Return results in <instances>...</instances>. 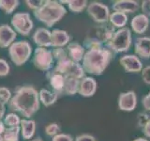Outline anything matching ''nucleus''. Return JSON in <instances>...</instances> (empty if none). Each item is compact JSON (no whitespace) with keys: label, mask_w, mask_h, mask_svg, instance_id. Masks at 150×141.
Instances as JSON below:
<instances>
[{"label":"nucleus","mask_w":150,"mask_h":141,"mask_svg":"<svg viewBox=\"0 0 150 141\" xmlns=\"http://www.w3.org/2000/svg\"><path fill=\"white\" fill-rule=\"evenodd\" d=\"M39 92L32 86H20L14 90V95L8 103V107L12 112H18L30 120V118L40 109Z\"/></svg>","instance_id":"f257e3e1"},{"label":"nucleus","mask_w":150,"mask_h":141,"mask_svg":"<svg viewBox=\"0 0 150 141\" xmlns=\"http://www.w3.org/2000/svg\"><path fill=\"white\" fill-rule=\"evenodd\" d=\"M112 52L106 47L102 49H91L86 51L83 58L82 67L84 73L92 75H101L112 58Z\"/></svg>","instance_id":"f03ea898"},{"label":"nucleus","mask_w":150,"mask_h":141,"mask_svg":"<svg viewBox=\"0 0 150 141\" xmlns=\"http://www.w3.org/2000/svg\"><path fill=\"white\" fill-rule=\"evenodd\" d=\"M66 13L67 9L60 2L46 0L43 6L34 11V16L48 27H52L59 22Z\"/></svg>","instance_id":"7ed1b4c3"},{"label":"nucleus","mask_w":150,"mask_h":141,"mask_svg":"<svg viewBox=\"0 0 150 141\" xmlns=\"http://www.w3.org/2000/svg\"><path fill=\"white\" fill-rule=\"evenodd\" d=\"M115 32V27L112 25L102 24L100 26H93L87 33L83 47L87 50L105 48L106 43L111 40Z\"/></svg>","instance_id":"20e7f679"},{"label":"nucleus","mask_w":150,"mask_h":141,"mask_svg":"<svg viewBox=\"0 0 150 141\" xmlns=\"http://www.w3.org/2000/svg\"><path fill=\"white\" fill-rule=\"evenodd\" d=\"M131 45V32L128 27H123L116 30L105 47L112 53H124Z\"/></svg>","instance_id":"39448f33"},{"label":"nucleus","mask_w":150,"mask_h":141,"mask_svg":"<svg viewBox=\"0 0 150 141\" xmlns=\"http://www.w3.org/2000/svg\"><path fill=\"white\" fill-rule=\"evenodd\" d=\"M32 46L27 41H14L8 47V55L11 61L16 66H22L30 58Z\"/></svg>","instance_id":"423d86ee"},{"label":"nucleus","mask_w":150,"mask_h":141,"mask_svg":"<svg viewBox=\"0 0 150 141\" xmlns=\"http://www.w3.org/2000/svg\"><path fill=\"white\" fill-rule=\"evenodd\" d=\"M49 72L62 74L65 77H74L79 80L83 79L86 74L82 64L74 62L69 58L56 62L55 67L54 69H51Z\"/></svg>","instance_id":"0eeeda50"},{"label":"nucleus","mask_w":150,"mask_h":141,"mask_svg":"<svg viewBox=\"0 0 150 141\" xmlns=\"http://www.w3.org/2000/svg\"><path fill=\"white\" fill-rule=\"evenodd\" d=\"M54 60L53 53L51 50L42 47H37L35 49L33 64L38 70L42 72H49L51 69H53Z\"/></svg>","instance_id":"6e6552de"},{"label":"nucleus","mask_w":150,"mask_h":141,"mask_svg":"<svg viewBox=\"0 0 150 141\" xmlns=\"http://www.w3.org/2000/svg\"><path fill=\"white\" fill-rule=\"evenodd\" d=\"M12 28L22 36H28L33 29L34 24L28 12H16L11 18Z\"/></svg>","instance_id":"1a4fd4ad"},{"label":"nucleus","mask_w":150,"mask_h":141,"mask_svg":"<svg viewBox=\"0 0 150 141\" xmlns=\"http://www.w3.org/2000/svg\"><path fill=\"white\" fill-rule=\"evenodd\" d=\"M86 11L94 21L98 24H106L109 21L110 11L106 5L100 2H91L88 4Z\"/></svg>","instance_id":"9d476101"},{"label":"nucleus","mask_w":150,"mask_h":141,"mask_svg":"<svg viewBox=\"0 0 150 141\" xmlns=\"http://www.w3.org/2000/svg\"><path fill=\"white\" fill-rule=\"evenodd\" d=\"M137 105V96L132 90L120 93L118 97V108L122 111L130 112Z\"/></svg>","instance_id":"9b49d317"},{"label":"nucleus","mask_w":150,"mask_h":141,"mask_svg":"<svg viewBox=\"0 0 150 141\" xmlns=\"http://www.w3.org/2000/svg\"><path fill=\"white\" fill-rule=\"evenodd\" d=\"M119 63L127 73H140L143 70V64L135 55H125L119 59Z\"/></svg>","instance_id":"f8f14e48"},{"label":"nucleus","mask_w":150,"mask_h":141,"mask_svg":"<svg viewBox=\"0 0 150 141\" xmlns=\"http://www.w3.org/2000/svg\"><path fill=\"white\" fill-rule=\"evenodd\" d=\"M17 37L16 31L8 24L0 25V47L8 48L11 46Z\"/></svg>","instance_id":"ddd939ff"},{"label":"nucleus","mask_w":150,"mask_h":141,"mask_svg":"<svg viewBox=\"0 0 150 141\" xmlns=\"http://www.w3.org/2000/svg\"><path fill=\"white\" fill-rule=\"evenodd\" d=\"M33 41L38 47L48 48L52 46V35L51 31L45 27H39L33 34Z\"/></svg>","instance_id":"4468645a"},{"label":"nucleus","mask_w":150,"mask_h":141,"mask_svg":"<svg viewBox=\"0 0 150 141\" xmlns=\"http://www.w3.org/2000/svg\"><path fill=\"white\" fill-rule=\"evenodd\" d=\"M98 84L93 77L84 76L80 80L78 93L83 97H92L96 93Z\"/></svg>","instance_id":"2eb2a0df"},{"label":"nucleus","mask_w":150,"mask_h":141,"mask_svg":"<svg viewBox=\"0 0 150 141\" xmlns=\"http://www.w3.org/2000/svg\"><path fill=\"white\" fill-rule=\"evenodd\" d=\"M134 51L137 56L143 59L150 58V38L140 37L137 38L134 44Z\"/></svg>","instance_id":"dca6fc26"},{"label":"nucleus","mask_w":150,"mask_h":141,"mask_svg":"<svg viewBox=\"0 0 150 141\" xmlns=\"http://www.w3.org/2000/svg\"><path fill=\"white\" fill-rule=\"evenodd\" d=\"M140 9V4L134 0H118L112 4V9L116 12L132 13Z\"/></svg>","instance_id":"f3484780"},{"label":"nucleus","mask_w":150,"mask_h":141,"mask_svg":"<svg viewBox=\"0 0 150 141\" xmlns=\"http://www.w3.org/2000/svg\"><path fill=\"white\" fill-rule=\"evenodd\" d=\"M52 35V46L54 48H63L65 45L69 43L70 37L69 33L65 30L55 28L51 31Z\"/></svg>","instance_id":"a211bd4d"},{"label":"nucleus","mask_w":150,"mask_h":141,"mask_svg":"<svg viewBox=\"0 0 150 141\" xmlns=\"http://www.w3.org/2000/svg\"><path fill=\"white\" fill-rule=\"evenodd\" d=\"M149 26V18L144 13H141L132 18L130 26L136 34H144Z\"/></svg>","instance_id":"6ab92c4d"},{"label":"nucleus","mask_w":150,"mask_h":141,"mask_svg":"<svg viewBox=\"0 0 150 141\" xmlns=\"http://www.w3.org/2000/svg\"><path fill=\"white\" fill-rule=\"evenodd\" d=\"M20 133V127L8 128L0 120V141H19Z\"/></svg>","instance_id":"aec40b11"},{"label":"nucleus","mask_w":150,"mask_h":141,"mask_svg":"<svg viewBox=\"0 0 150 141\" xmlns=\"http://www.w3.org/2000/svg\"><path fill=\"white\" fill-rule=\"evenodd\" d=\"M66 50H67L69 58L74 61V62H77V63H79L80 61L83 60V56L86 54V49H84V47L77 41L69 42Z\"/></svg>","instance_id":"412c9836"},{"label":"nucleus","mask_w":150,"mask_h":141,"mask_svg":"<svg viewBox=\"0 0 150 141\" xmlns=\"http://www.w3.org/2000/svg\"><path fill=\"white\" fill-rule=\"evenodd\" d=\"M47 78L49 79V82L53 91L55 93L63 94L64 93V86H65V76L59 73H54L51 72H47Z\"/></svg>","instance_id":"4be33fe9"},{"label":"nucleus","mask_w":150,"mask_h":141,"mask_svg":"<svg viewBox=\"0 0 150 141\" xmlns=\"http://www.w3.org/2000/svg\"><path fill=\"white\" fill-rule=\"evenodd\" d=\"M36 121L28 119H22L20 123V131L23 139L29 140L35 135L36 132Z\"/></svg>","instance_id":"5701e85b"},{"label":"nucleus","mask_w":150,"mask_h":141,"mask_svg":"<svg viewBox=\"0 0 150 141\" xmlns=\"http://www.w3.org/2000/svg\"><path fill=\"white\" fill-rule=\"evenodd\" d=\"M58 96L59 95L57 93H55L54 91H51L49 89L42 88L39 91L40 102L46 107L54 105V103L57 101Z\"/></svg>","instance_id":"b1692460"},{"label":"nucleus","mask_w":150,"mask_h":141,"mask_svg":"<svg viewBox=\"0 0 150 141\" xmlns=\"http://www.w3.org/2000/svg\"><path fill=\"white\" fill-rule=\"evenodd\" d=\"M80 80L74 77H65L64 93L69 96L75 95L79 91Z\"/></svg>","instance_id":"393cba45"},{"label":"nucleus","mask_w":150,"mask_h":141,"mask_svg":"<svg viewBox=\"0 0 150 141\" xmlns=\"http://www.w3.org/2000/svg\"><path fill=\"white\" fill-rule=\"evenodd\" d=\"M109 21L112 26L117 27L120 29V28L125 27L127 22H128V16H127V14L125 13L114 11L110 14Z\"/></svg>","instance_id":"a878e982"},{"label":"nucleus","mask_w":150,"mask_h":141,"mask_svg":"<svg viewBox=\"0 0 150 141\" xmlns=\"http://www.w3.org/2000/svg\"><path fill=\"white\" fill-rule=\"evenodd\" d=\"M60 3H67L69 11L72 12H82L88 6L86 0H69V1H60Z\"/></svg>","instance_id":"bb28decb"},{"label":"nucleus","mask_w":150,"mask_h":141,"mask_svg":"<svg viewBox=\"0 0 150 141\" xmlns=\"http://www.w3.org/2000/svg\"><path fill=\"white\" fill-rule=\"evenodd\" d=\"M4 124L6 125L8 128H13V127H20L21 123V119L16 113L11 112L8 113L6 116L4 117L3 120Z\"/></svg>","instance_id":"cd10ccee"},{"label":"nucleus","mask_w":150,"mask_h":141,"mask_svg":"<svg viewBox=\"0 0 150 141\" xmlns=\"http://www.w3.org/2000/svg\"><path fill=\"white\" fill-rule=\"evenodd\" d=\"M20 2L18 0H0V9L7 13L11 14L18 8Z\"/></svg>","instance_id":"c85d7f7f"},{"label":"nucleus","mask_w":150,"mask_h":141,"mask_svg":"<svg viewBox=\"0 0 150 141\" xmlns=\"http://www.w3.org/2000/svg\"><path fill=\"white\" fill-rule=\"evenodd\" d=\"M53 56H54V59L56 60V62L58 61H62V60H66L69 58V56L67 53V50L64 49V48H54L53 51Z\"/></svg>","instance_id":"c756f323"},{"label":"nucleus","mask_w":150,"mask_h":141,"mask_svg":"<svg viewBox=\"0 0 150 141\" xmlns=\"http://www.w3.org/2000/svg\"><path fill=\"white\" fill-rule=\"evenodd\" d=\"M60 131H61L60 126L56 123V122L49 123L45 127V134L48 136H52V137H54L56 135L60 134Z\"/></svg>","instance_id":"7c9ffc66"},{"label":"nucleus","mask_w":150,"mask_h":141,"mask_svg":"<svg viewBox=\"0 0 150 141\" xmlns=\"http://www.w3.org/2000/svg\"><path fill=\"white\" fill-rule=\"evenodd\" d=\"M12 98V94L11 91L9 90L8 88L5 87H0V101L4 103L5 105H8L9 101L11 100Z\"/></svg>","instance_id":"2f4dec72"},{"label":"nucleus","mask_w":150,"mask_h":141,"mask_svg":"<svg viewBox=\"0 0 150 141\" xmlns=\"http://www.w3.org/2000/svg\"><path fill=\"white\" fill-rule=\"evenodd\" d=\"M46 0H26L25 3H26V6L33 9V11H37V9H40L43 5L45 4Z\"/></svg>","instance_id":"473e14b6"},{"label":"nucleus","mask_w":150,"mask_h":141,"mask_svg":"<svg viewBox=\"0 0 150 141\" xmlns=\"http://www.w3.org/2000/svg\"><path fill=\"white\" fill-rule=\"evenodd\" d=\"M9 70H11L9 64L5 59L0 58V77L7 76L9 73Z\"/></svg>","instance_id":"72a5a7b5"},{"label":"nucleus","mask_w":150,"mask_h":141,"mask_svg":"<svg viewBox=\"0 0 150 141\" xmlns=\"http://www.w3.org/2000/svg\"><path fill=\"white\" fill-rule=\"evenodd\" d=\"M150 120V117L146 114V113H139L137 116V124L140 128H144L145 124L147 123L148 120Z\"/></svg>","instance_id":"f704fd0d"},{"label":"nucleus","mask_w":150,"mask_h":141,"mask_svg":"<svg viewBox=\"0 0 150 141\" xmlns=\"http://www.w3.org/2000/svg\"><path fill=\"white\" fill-rule=\"evenodd\" d=\"M52 141H73V137L70 135L60 133L54 136Z\"/></svg>","instance_id":"c9c22d12"},{"label":"nucleus","mask_w":150,"mask_h":141,"mask_svg":"<svg viewBox=\"0 0 150 141\" xmlns=\"http://www.w3.org/2000/svg\"><path fill=\"white\" fill-rule=\"evenodd\" d=\"M142 78H143V81L147 84L150 85V65L146 66V67L143 68L142 70Z\"/></svg>","instance_id":"e433bc0d"},{"label":"nucleus","mask_w":150,"mask_h":141,"mask_svg":"<svg viewBox=\"0 0 150 141\" xmlns=\"http://www.w3.org/2000/svg\"><path fill=\"white\" fill-rule=\"evenodd\" d=\"M75 141H96V138L89 134H83L76 136Z\"/></svg>","instance_id":"4c0bfd02"},{"label":"nucleus","mask_w":150,"mask_h":141,"mask_svg":"<svg viewBox=\"0 0 150 141\" xmlns=\"http://www.w3.org/2000/svg\"><path fill=\"white\" fill-rule=\"evenodd\" d=\"M142 9L144 14H145L147 17H150V0H146L142 3Z\"/></svg>","instance_id":"58836bf2"},{"label":"nucleus","mask_w":150,"mask_h":141,"mask_svg":"<svg viewBox=\"0 0 150 141\" xmlns=\"http://www.w3.org/2000/svg\"><path fill=\"white\" fill-rule=\"evenodd\" d=\"M142 105H143V106H144V108L145 110L150 111V91L148 92V94L146 96H144L143 98Z\"/></svg>","instance_id":"ea45409f"},{"label":"nucleus","mask_w":150,"mask_h":141,"mask_svg":"<svg viewBox=\"0 0 150 141\" xmlns=\"http://www.w3.org/2000/svg\"><path fill=\"white\" fill-rule=\"evenodd\" d=\"M6 113V105L0 101V120H2Z\"/></svg>","instance_id":"a19ab883"},{"label":"nucleus","mask_w":150,"mask_h":141,"mask_svg":"<svg viewBox=\"0 0 150 141\" xmlns=\"http://www.w3.org/2000/svg\"><path fill=\"white\" fill-rule=\"evenodd\" d=\"M143 132H144V134L145 136H146V137L150 138V120H148V122L145 124V126L143 128Z\"/></svg>","instance_id":"79ce46f5"},{"label":"nucleus","mask_w":150,"mask_h":141,"mask_svg":"<svg viewBox=\"0 0 150 141\" xmlns=\"http://www.w3.org/2000/svg\"><path fill=\"white\" fill-rule=\"evenodd\" d=\"M29 141H43V139H42L40 136H38V137H36V138H33V139H31V140H29Z\"/></svg>","instance_id":"37998d69"},{"label":"nucleus","mask_w":150,"mask_h":141,"mask_svg":"<svg viewBox=\"0 0 150 141\" xmlns=\"http://www.w3.org/2000/svg\"><path fill=\"white\" fill-rule=\"evenodd\" d=\"M133 141H148V140L145 139V138H143V137H138V138L134 139Z\"/></svg>","instance_id":"c03bdc74"}]
</instances>
